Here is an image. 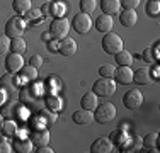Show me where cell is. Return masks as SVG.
I'll use <instances>...</instances> for the list:
<instances>
[{
  "mask_svg": "<svg viewBox=\"0 0 160 153\" xmlns=\"http://www.w3.org/2000/svg\"><path fill=\"white\" fill-rule=\"evenodd\" d=\"M121 9V0H101V10L108 15L118 14Z\"/></svg>",
  "mask_w": 160,
  "mask_h": 153,
  "instance_id": "20",
  "label": "cell"
},
{
  "mask_svg": "<svg viewBox=\"0 0 160 153\" xmlns=\"http://www.w3.org/2000/svg\"><path fill=\"white\" fill-rule=\"evenodd\" d=\"M68 31H70V24H68L67 19L63 17H56L55 21L51 22V26H49V36L53 37V39H63V37L68 36Z\"/></svg>",
  "mask_w": 160,
  "mask_h": 153,
  "instance_id": "5",
  "label": "cell"
},
{
  "mask_svg": "<svg viewBox=\"0 0 160 153\" xmlns=\"http://www.w3.org/2000/svg\"><path fill=\"white\" fill-rule=\"evenodd\" d=\"M119 22L124 26V27H133L138 22V14H136L135 9H124L123 12L119 14Z\"/></svg>",
  "mask_w": 160,
  "mask_h": 153,
  "instance_id": "13",
  "label": "cell"
},
{
  "mask_svg": "<svg viewBox=\"0 0 160 153\" xmlns=\"http://www.w3.org/2000/svg\"><path fill=\"white\" fill-rule=\"evenodd\" d=\"M123 37L119 36V34L112 32V31H109V32L104 34V37H102V49H104L108 55H116L118 51H121L123 49Z\"/></svg>",
  "mask_w": 160,
  "mask_h": 153,
  "instance_id": "1",
  "label": "cell"
},
{
  "mask_svg": "<svg viewBox=\"0 0 160 153\" xmlns=\"http://www.w3.org/2000/svg\"><path fill=\"white\" fill-rule=\"evenodd\" d=\"M31 141H32V145H36V146L48 145V143H49V133L46 131V129H41V128L32 129V133H31Z\"/></svg>",
  "mask_w": 160,
  "mask_h": 153,
  "instance_id": "14",
  "label": "cell"
},
{
  "mask_svg": "<svg viewBox=\"0 0 160 153\" xmlns=\"http://www.w3.org/2000/svg\"><path fill=\"white\" fill-rule=\"evenodd\" d=\"M153 76H152L150 68H138L136 73H133V82H136L138 85H148L152 83Z\"/></svg>",
  "mask_w": 160,
  "mask_h": 153,
  "instance_id": "17",
  "label": "cell"
},
{
  "mask_svg": "<svg viewBox=\"0 0 160 153\" xmlns=\"http://www.w3.org/2000/svg\"><path fill=\"white\" fill-rule=\"evenodd\" d=\"M142 146V140L138 136H129L121 143V151H136Z\"/></svg>",
  "mask_w": 160,
  "mask_h": 153,
  "instance_id": "22",
  "label": "cell"
},
{
  "mask_svg": "<svg viewBox=\"0 0 160 153\" xmlns=\"http://www.w3.org/2000/svg\"><path fill=\"white\" fill-rule=\"evenodd\" d=\"M16 131H17V124H16V121H14V119H9V121H3L2 122V133L5 136L14 138Z\"/></svg>",
  "mask_w": 160,
  "mask_h": 153,
  "instance_id": "28",
  "label": "cell"
},
{
  "mask_svg": "<svg viewBox=\"0 0 160 153\" xmlns=\"http://www.w3.org/2000/svg\"><path fill=\"white\" fill-rule=\"evenodd\" d=\"M92 92L97 95V97H109L116 92V82L112 78H106V76H101L94 82Z\"/></svg>",
  "mask_w": 160,
  "mask_h": 153,
  "instance_id": "3",
  "label": "cell"
},
{
  "mask_svg": "<svg viewBox=\"0 0 160 153\" xmlns=\"http://www.w3.org/2000/svg\"><path fill=\"white\" fill-rule=\"evenodd\" d=\"M58 51L62 53L63 56H72V55H75V53H77V43H75V39H72L70 36L60 39Z\"/></svg>",
  "mask_w": 160,
  "mask_h": 153,
  "instance_id": "11",
  "label": "cell"
},
{
  "mask_svg": "<svg viewBox=\"0 0 160 153\" xmlns=\"http://www.w3.org/2000/svg\"><path fill=\"white\" fill-rule=\"evenodd\" d=\"M142 145L145 146L142 151H158V133H148L142 140Z\"/></svg>",
  "mask_w": 160,
  "mask_h": 153,
  "instance_id": "19",
  "label": "cell"
},
{
  "mask_svg": "<svg viewBox=\"0 0 160 153\" xmlns=\"http://www.w3.org/2000/svg\"><path fill=\"white\" fill-rule=\"evenodd\" d=\"M44 104H46V109L53 111V112H56V111L62 109V99H60L58 95H46V99H44Z\"/></svg>",
  "mask_w": 160,
  "mask_h": 153,
  "instance_id": "27",
  "label": "cell"
},
{
  "mask_svg": "<svg viewBox=\"0 0 160 153\" xmlns=\"http://www.w3.org/2000/svg\"><path fill=\"white\" fill-rule=\"evenodd\" d=\"M114 117H116V107H114L111 102H104V104H99L96 109H94V119L101 124H106V122H111Z\"/></svg>",
  "mask_w": 160,
  "mask_h": 153,
  "instance_id": "4",
  "label": "cell"
},
{
  "mask_svg": "<svg viewBox=\"0 0 160 153\" xmlns=\"http://www.w3.org/2000/svg\"><path fill=\"white\" fill-rule=\"evenodd\" d=\"M14 150L19 153H29L32 151V141L28 138H16L14 140Z\"/></svg>",
  "mask_w": 160,
  "mask_h": 153,
  "instance_id": "23",
  "label": "cell"
},
{
  "mask_svg": "<svg viewBox=\"0 0 160 153\" xmlns=\"http://www.w3.org/2000/svg\"><path fill=\"white\" fill-rule=\"evenodd\" d=\"M29 15V19H36V21H39V17H41V10H32L31 14H28Z\"/></svg>",
  "mask_w": 160,
  "mask_h": 153,
  "instance_id": "43",
  "label": "cell"
},
{
  "mask_svg": "<svg viewBox=\"0 0 160 153\" xmlns=\"http://www.w3.org/2000/svg\"><path fill=\"white\" fill-rule=\"evenodd\" d=\"M123 104L126 109L129 111H136V109H140L143 104V94L140 92L138 89H131V90H128L126 94L123 95Z\"/></svg>",
  "mask_w": 160,
  "mask_h": 153,
  "instance_id": "6",
  "label": "cell"
},
{
  "mask_svg": "<svg viewBox=\"0 0 160 153\" xmlns=\"http://www.w3.org/2000/svg\"><path fill=\"white\" fill-rule=\"evenodd\" d=\"M133 73L135 72L129 67H121L119 70H116L114 76H116V82L123 83V85H129V83H133Z\"/></svg>",
  "mask_w": 160,
  "mask_h": 153,
  "instance_id": "18",
  "label": "cell"
},
{
  "mask_svg": "<svg viewBox=\"0 0 160 153\" xmlns=\"http://www.w3.org/2000/svg\"><path fill=\"white\" fill-rule=\"evenodd\" d=\"M99 73H101V76H106V78H112L114 73H116V68H114L112 65L106 63V65H102V67L99 68Z\"/></svg>",
  "mask_w": 160,
  "mask_h": 153,
  "instance_id": "33",
  "label": "cell"
},
{
  "mask_svg": "<svg viewBox=\"0 0 160 153\" xmlns=\"http://www.w3.org/2000/svg\"><path fill=\"white\" fill-rule=\"evenodd\" d=\"M10 49H12V53L22 55V53L26 51V41L22 39V37H14V39L10 41Z\"/></svg>",
  "mask_w": 160,
  "mask_h": 153,
  "instance_id": "29",
  "label": "cell"
},
{
  "mask_svg": "<svg viewBox=\"0 0 160 153\" xmlns=\"http://www.w3.org/2000/svg\"><path fill=\"white\" fill-rule=\"evenodd\" d=\"M14 75L16 73H7V75H3L2 78H0V90H2L5 95L14 94V90L17 89V80H16Z\"/></svg>",
  "mask_w": 160,
  "mask_h": 153,
  "instance_id": "10",
  "label": "cell"
},
{
  "mask_svg": "<svg viewBox=\"0 0 160 153\" xmlns=\"http://www.w3.org/2000/svg\"><path fill=\"white\" fill-rule=\"evenodd\" d=\"M90 151L92 153H109L112 151V140L102 136V138H97L92 145H90Z\"/></svg>",
  "mask_w": 160,
  "mask_h": 153,
  "instance_id": "9",
  "label": "cell"
},
{
  "mask_svg": "<svg viewBox=\"0 0 160 153\" xmlns=\"http://www.w3.org/2000/svg\"><path fill=\"white\" fill-rule=\"evenodd\" d=\"M58 39H53V41H49V43H48V48L49 49H51V51H56V49H58Z\"/></svg>",
  "mask_w": 160,
  "mask_h": 153,
  "instance_id": "41",
  "label": "cell"
},
{
  "mask_svg": "<svg viewBox=\"0 0 160 153\" xmlns=\"http://www.w3.org/2000/svg\"><path fill=\"white\" fill-rule=\"evenodd\" d=\"M145 10H147L148 15L157 17V15L160 14V2L158 0H150V2L147 3V7H145Z\"/></svg>",
  "mask_w": 160,
  "mask_h": 153,
  "instance_id": "32",
  "label": "cell"
},
{
  "mask_svg": "<svg viewBox=\"0 0 160 153\" xmlns=\"http://www.w3.org/2000/svg\"><path fill=\"white\" fill-rule=\"evenodd\" d=\"M72 119H73L75 124H90V122L94 121V112L89 109H80L77 112H73V116H72Z\"/></svg>",
  "mask_w": 160,
  "mask_h": 153,
  "instance_id": "15",
  "label": "cell"
},
{
  "mask_svg": "<svg viewBox=\"0 0 160 153\" xmlns=\"http://www.w3.org/2000/svg\"><path fill=\"white\" fill-rule=\"evenodd\" d=\"M10 49V37H7L5 34L0 36V55H5Z\"/></svg>",
  "mask_w": 160,
  "mask_h": 153,
  "instance_id": "34",
  "label": "cell"
},
{
  "mask_svg": "<svg viewBox=\"0 0 160 153\" xmlns=\"http://www.w3.org/2000/svg\"><path fill=\"white\" fill-rule=\"evenodd\" d=\"M39 99H41V94L36 89H32V87H26L21 92V101L26 102L28 106H36L39 102Z\"/></svg>",
  "mask_w": 160,
  "mask_h": 153,
  "instance_id": "12",
  "label": "cell"
},
{
  "mask_svg": "<svg viewBox=\"0 0 160 153\" xmlns=\"http://www.w3.org/2000/svg\"><path fill=\"white\" fill-rule=\"evenodd\" d=\"M49 9H51V3H44L43 7H41V14H44V15H49Z\"/></svg>",
  "mask_w": 160,
  "mask_h": 153,
  "instance_id": "42",
  "label": "cell"
},
{
  "mask_svg": "<svg viewBox=\"0 0 160 153\" xmlns=\"http://www.w3.org/2000/svg\"><path fill=\"white\" fill-rule=\"evenodd\" d=\"M29 65L34 68H39L41 65H43V58H41V55H34L31 56V60H29Z\"/></svg>",
  "mask_w": 160,
  "mask_h": 153,
  "instance_id": "37",
  "label": "cell"
},
{
  "mask_svg": "<svg viewBox=\"0 0 160 153\" xmlns=\"http://www.w3.org/2000/svg\"><path fill=\"white\" fill-rule=\"evenodd\" d=\"M22 67H24V58L19 53H12V55L5 56V68L9 73H17Z\"/></svg>",
  "mask_w": 160,
  "mask_h": 153,
  "instance_id": "8",
  "label": "cell"
},
{
  "mask_svg": "<svg viewBox=\"0 0 160 153\" xmlns=\"http://www.w3.org/2000/svg\"><path fill=\"white\" fill-rule=\"evenodd\" d=\"M10 151H14V148L10 146L9 141H5V140L0 141V153H10Z\"/></svg>",
  "mask_w": 160,
  "mask_h": 153,
  "instance_id": "38",
  "label": "cell"
},
{
  "mask_svg": "<svg viewBox=\"0 0 160 153\" xmlns=\"http://www.w3.org/2000/svg\"><path fill=\"white\" fill-rule=\"evenodd\" d=\"M140 2H142V0H121V5H123L124 9H136V7L140 5Z\"/></svg>",
  "mask_w": 160,
  "mask_h": 153,
  "instance_id": "35",
  "label": "cell"
},
{
  "mask_svg": "<svg viewBox=\"0 0 160 153\" xmlns=\"http://www.w3.org/2000/svg\"><path fill=\"white\" fill-rule=\"evenodd\" d=\"M116 63L119 65V67H129V65L133 63V55L129 51H126V49H121V51H118L116 55Z\"/></svg>",
  "mask_w": 160,
  "mask_h": 153,
  "instance_id": "24",
  "label": "cell"
},
{
  "mask_svg": "<svg viewBox=\"0 0 160 153\" xmlns=\"http://www.w3.org/2000/svg\"><path fill=\"white\" fill-rule=\"evenodd\" d=\"M143 61H147V63H153L155 61V56H153V51H152V48H147L143 51Z\"/></svg>",
  "mask_w": 160,
  "mask_h": 153,
  "instance_id": "36",
  "label": "cell"
},
{
  "mask_svg": "<svg viewBox=\"0 0 160 153\" xmlns=\"http://www.w3.org/2000/svg\"><path fill=\"white\" fill-rule=\"evenodd\" d=\"M12 9L14 12L19 15H24L31 10V0H14L12 2Z\"/></svg>",
  "mask_w": 160,
  "mask_h": 153,
  "instance_id": "25",
  "label": "cell"
},
{
  "mask_svg": "<svg viewBox=\"0 0 160 153\" xmlns=\"http://www.w3.org/2000/svg\"><path fill=\"white\" fill-rule=\"evenodd\" d=\"M80 106H82V109H89V111L94 112V109L99 106L97 95L94 94V92H87V94L82 97V101H80Z\"/></svg>",
  "mask_w": 160,
  "mask_h": 153,
  "instance_id": "21",
  "label": "cell"
},
{
  "mask_svg": "<svg viewBox=\"0 0 160 153\" xmlns=\"http://www.w3.org/2000/svg\"><path fill=\"white\" fill-rule=\"evenodd\" d=\"M38 153H53V150L48 146V145H43V146H38Z\"/></svg>",
  "mask_w": 160,
  "mask_h": 153,
  "instance_id": "40",
  "label": "cell"
},
{
  "mask_svg": "<svg viewBox=\"0 0 160 153\" xmlns=\"http://www.w3.org/2000/svg\"><path fill=\"white\" fill-rule=\"evenodd\" d=\"M2 122H3V116L0 114V131H2Z\"/></svg>",
  "mask_w": 160,
  "mask_h": 153,
  "instance_id": "44",
  "label": "cell"
},
{
  "mask_svg": "<svg viewBox=\"0 0 160 153\" xmlns=\"http://www.w3.org/2000/svg\"><path fill=\"white\" fill-rule=\"evenodd\" d=\"M38 116L43 119L44 124H53V122L56 121V112H53V111H49V109L39 111V114H38Z\"/></svg>",
  "mask_w": 160,
  "mask_h": 153,
  "instance_id": "31",
  "label": "cell"
},
{
  "mask_svg": "<svg viewBox=\"0 0 160 153\" xmlns=\"http://www.w3.org/2000/svg\"><path fill=\"white\" fill-rule=\"evenodd\" d=\"M112 15H108V14H101L99 17L96 19V29L99 32H109L112 29Z\"/></svg>",
  "mask_w": 160,
  "mask_h": 153,
  "instance_id": "16",
  "label": "cell"
},
{
  "mask_svg": "<svg viewBox=\"0 0 160 153\" xmlns=\"http://www.w3.org/2000/svg\"><path fill=\"white\" fill-rule=\"evenodd\" d=\"M97 7L96 0H80V12L83 14H92Z\"/></svg>",
  "mask_w": 160,
  "mask_h": 153,
  "instance_id": "30",
  "label": "cell"
},
{
  "mask_svg": "<svg viewBox=\"0 0 160 153\" xmlns=\"http://www.w3.org/2000/svg\"><path fill=\"white\" fill-rule=\"evenodd\" d=\"M26 32V22L21 15H14L7 21L5 24V36L14 39V37H22V34Z\"/></svg>",
  "mask_w": 160,
  "mask_h": 153,
  "instance_id": "2",
  "label": "cell"
},
{
  "mask_svg": "<svg viewBox=\"0 0 160 153\" xmlns=\"http://www.w3.org/2000/svg\"><path fill=\"white\" fill-rule=\"evenodd\" d=\"M72 27L77 31L78 34H85L89 32L90 27H92V19H90L89 14H83L80 12L73 17V21H72Z\"/></svg>",
  "mask_w": 160,
  "mask_h": 153,
  "instance_id": "7",
  "label": "cell"
},
{
  "mask_svg": "<svg viewBox=\"0 0 160 153\" xmlns=\"http://www.w3.org/2000/svg\"><path fill=\"white\" fill-rule=\"evenodd\" d=\"M51 9H53V15H56V17H60V15H62L63 14V7L62 5H60V3H55V2H53L51 3Z\"/></svg>",
  "mask_w": 160,
  "mask_h": 153,
  "instance_id": "39",
  "label": "cell"
},
{
  "mask_svg": "<svg viewBox=\"0 0 160 153\" xmlns=\"http://www.w3.org/2000/svg\"><path fill=\"white\" fill-rule=\"evenodd\" d=\"M19 75H21V78L22 80H28V82H34V80L38 78V68H34V67H22L21 70L17 72Z\"/></svg>",
  "mask_w": 160,
  "mask_h": 153,
  "instance_id": "26",
  "label": "cell"
}]
</instances>
